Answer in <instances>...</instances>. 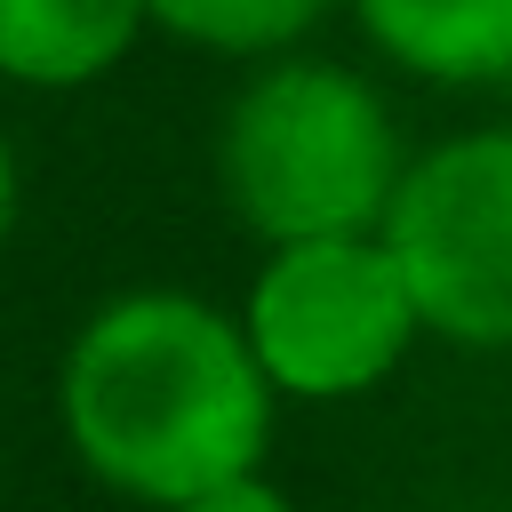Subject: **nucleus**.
<instances>
[{
    "label": "nucleus",
    "instance_id": "obj_7",
    "mask_svg": "<svg viewBox=\"0 0 512 512\" xmlns=\"http://www.w3.org/2000/svg\"><path fill=\"white\" fill-rule=\"evenodd\" d=\"M160 32L216 48V56H264L288 48L296 32H312L328 16V0H144Z\"/></svg>",
    "mask_w": 512,
    "mask_h": 512
},
{
    "label": "nucleus",
    "instance_id": "obj_3",
    "mask_svg": "<svg viewBox=\"0 0 512 512\" xmlns=\"http://www.w3.org/2000/svg\"><path fill=\"white\" fill-rule=\"evenodd\" d=\"M240 336L272 392L360 400L416 352L424 320L384 232H336V240H280L264 256L240 304Z\"/></svg>",
    "mask_w": 512,
    "mask_h": 512
},
{
    "label": "nucleus",
    "instance_id": "obj_2",
    "mask_svg": "<svg viewBox=\"0 0 512 512\" xmlns=\"http://www.w3.org/2000/svg\"><path fill=\"white\" fill-rule=\"evenodd\" d=\"M216 176L232 216L264 248L376 232L400 184V136L360 72L296 56L232 96L216 136Z\"/></svg>",
    "mask_w": 512,
    "mask_h": 512
},
{
    "label": "nucleus",
    "instance_id": "obj_9",
    "mask_svg": "<svg viewBox=\"0 0 512 512\" xmlns=\"http://www.w3.org/2000/svg\"><path fill=\"white\" fill-rule=\"evenodd\" d=\"M8 224H16V152L0 136V248H8Z\"/></svg>",
    "mask_w": 512,
    "mask_h": 512
},
{
    "label": "nucleus",
    "instance_id": "obj_5",
    "mask_svg": "<svg viewBox=\"0 0 512 512\" xmlns=\"http://www.w3.org/2000/svg\"><path fill=\"white\" fill-rule=\"evenodd\" d=\"M144 24V0H0V80L88 88L136 48Z\"/></svg>",
    "mask_w": 512,
    "mask_h": 512
},
{
    "label": "nucleus",
    "instance_id": "obj_6",
    "mask_svg": "<svg viewBox=\"0 0 512 512\" xmlns=\"http://www.w3.org/2000/svg\"><path fill=\"white\" fill-rule=\"evenodd\" d=\"M368 40L424 80H504L512 0H352Z\"/></svg>",
    "mask_w": 512,
    "mask_h": 512
},
{
    "label": "nucleus",
    "instance_id": "obj_4",
    "mask_svg": "<svg viewBox=\"0 0 512 512\" xmlns=\"http://www.w3.org/2000/svg\"><path fill=\"white\" fill-rule=\"evenodd\" d=\"M376 232L432 336L512 352V128L448 136L400 168Z\"/></svg>",
    "mask_w": 512,
    "mask_h": 512
},
{
    "label": "nucleus",
    "instance_id": "obj_1",
    "mask_svg": "<svg viewBox=\"0 0 512 512\" xmlns=\"http://www.w3.org/2000/svg\"><path fill=\"white\" fill-rule=\"evenodd\" d=\"M272 400L240 320L184 288L96 304L56 376V416L88 480L152 512L264 472Z\"/></svg>",
    "mask_w": 512,
    "mask_h": 512
},
{
    "label": "nucleus",
    "instance_id": "obj_8",
    "mask_svg": "<svg viewBox=\"0 0 512 512\" xmlns=\"http://www.w3.org/2000/svg\"><path fill=\"white\" fill-rule=\"evenodd\" d=\"M176 512H296L264 472H248V480H224V488H208V496H192V504H176Z\"/></svg>",
    "mask_w": 512,
    "mask_h": 512
}]
</instances>
